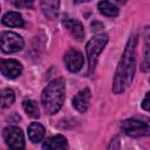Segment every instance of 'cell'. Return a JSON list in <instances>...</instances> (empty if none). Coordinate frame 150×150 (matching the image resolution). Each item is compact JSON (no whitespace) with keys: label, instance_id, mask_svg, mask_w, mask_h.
Returning <instances> with one entry per match:
<instances>
[{"label":"cell","instance_id":"cell-18","mask_svg":"<svg viewBox=\"0 0 150 150\" xmlns=\"http://www.w3.org/2000/svg\"><path fill=\"white\" fill-rule=\"evenodd\" d=\"M15 95L14 91L9 88H6L2 90L1 93V108H8L9 105H12V103L14 102Z\"/></svg>","mask_w":150,"mask_h":150},{"label":"cell","instance_id":"cell-16","mask_svg":"<svg viewBox=\"0 0 150 150\" xmlns=\"http://www.w3.org/2000/svg\"><path fill=\"white\" fill-rule=\"evenodd\" d=\"M97 7H98L100 13L105 15V16L112 18V16H116L118 14V8L114 4L109 2V1H101V2H98Z\"/></svg>","mask_w":150,"mask_h":150},{"label":"cell","instance_id":"cell-6","mask_svg":"<svg viewBox=\"0 0 150 150\" xmlns=\"http://www.w3.org/2000/svg\"><path fill=\"white\" fill-rule=\"evenodd\" d=\"M23 47V39L14 32H4L1 34V50L4 53H16Z\"/></svg>","mask_w":150,"mask_h":150},{"label":"cell","instance_id":"cell-4","mask_svg":"<svg viewBox=\"0 0 150 150\" xmlns=\"http://www.w3.org/2000/svg\"><path fill=\"white\" fill-rule=\"evenodd\" d=\"M122 131L130 137H141L150 135V120L132 117L124 120L121 124Z\"/></svg>","mask_w":150,"mask_h":150},{"label":"cell","instance_id":"cell-20","mask_svg":"<svg viewBox=\"0 0 150 150\" xmlns=\"http://www.w3.org/2000/svg\"><path fill=\"white\" fill-rule=\"evenodd\" d=\"M142 108L144 110H146V111H150V91L146 93L145 97L143 98V101H142Z\"/></svg>","mask_w":150,"mask_h":150},{"label":"cell","instance_id":"cell-19","mask_svg":"<svg viewBox=\"0 0 150 150\" xmlns=\"http://www.w3.org/2000/svg\"><path fill=\"white\" fill-rule=\"evenodd\" d=\"M34 0H16L14 5L16 7H32Z\"/></svg>","mask_w":150,"mask_h":150},{"label":"cell","instance_id":"cell-14","mask_svg":"<svg viewBox=\"0 0 150 150\" xmlns=\"http://www.w3.org/2000/svg\"><path fill=\"white\" fill-rule=\"evenodd\" d=\"M142 69L144 71L150 69V26L144 29V59Z\"/></svg>","mask_w":150,"mask_h":150},{"label":"cell","instance_id":"cell-8","mask_svg":"<svg viewBox=\"0 0 150 150\" xmlns=\"http://www.w3.org/2000/svg\"><path fill=\"white\" fill-rule=\"evenodd\" d=\"M1 74L7 79H15L22 71V66L16 60H1L0 61Z\"/></svg>","mask_w":150,"mask_h":150},{"label":"cell","instance_id":"cell-17","mask_svg":"<svg viewBox=\"0 0 150 150\" xmlns=\"http://www.w3.org/2000/svg\"><path fill=\"white\" fill-rule=\"evenodd\" d=\"M22 107L26 111V114L33 118H38L40 116V110L38 107V103L33 100H25L22 102Z\"/></svg>","mask_w":150,"mask_h":150},{"label":"cell","instance_id":"cell-22","mask_svg":"<svg viewBox=\"0 0 150 150\" xmlns=\"http://www.w3.org/2000/svg\"><path fill=\"white\" fill-rule=\"evenodd\" d=\"M76 4H82V2H87V1H90V0H74Z\"/></svg>","mask_w":150,"mask_h":150},{"label":"cell","instance_id":"cell-3","mask_svg":"<svg viewBox=\"0 0 150 150\" xmlns=\"http://www.w3.org/2000/svg\"><path fill=\"white\" fill-rule=\"evenodd\" d=\"M107 42H108V35L104 33H100V34L93 36L88 41V43L86 46V50H87V56H88V64H89L88 74L89 75L94 71L97 57L101 54V52L104 49Z\"/></svg>","mask_w":150,"mask_h":150},{"label":"cell","instance_id":"cell-15","mask_svg":"<svg viewBox=\"0 0 150 150\" xmlns=\"http://www.w3.org/2000/svg\"><path fill=\"white\" fill-rule=\"evenodd\" d=\"M2 23L8 27H22L23 19L18 12H8L2 16Z\"/></svg>","mask_w":150,"mask_h":150},{"label":"cell","instance_id":"cell-13","mask_svg":"<svg viewBox=\"0 0 150 150\" xmlns=\"http://www.w3.org/2000/svg\"><path fill=\"white\" fill-rule=\"evenodd\" d=\"M45 136V128L38 122H33L28 127V137L33 143H39Z\"/></svg>","mask_w":150,"mask_h":150},{"label":"cell","instance_id":"cell-23","mask_svg":"<svg viewBox=\"0 0 150 150\" xmlns=\"http://www.w3.org/2000/svg\"><path fill=\"white\" fill-rule=\"evenodd\" d=\"M114 1H116V2H118V4H125V2H127V0H114Z\"/></svg>","mask_w":150,"mask_h":150},{"label":"cell","instance_id":"cell-9","mask_svg":"<svg viewBox=\"0 0 150 150\" xmlns=\"http://www.w3.org/2000/svg\"><path fill=\"white\" fill-rule=\"evenodd\" d=\"M90 89L89 88H84L81 91H79L74 98H73V105L74 108L79 111V112H86L88 107H89V102H90Z\"/></svg>","mask_w":150,"mask_h":150},{"label":"cell","instance_id":"cell-7","mask_svg":"<svg viewBox=\"0 0 150 150\" xmlns=\"http://www.w3.org/2000/svg\"><path fill=\"white\" fill-rule=\"evenodd\" d=\"M63 60H64V63L68 70L73 73L79 71L83 66V55L77 49H69L64 54Z\"/></svg>","mask_w":150,"mask_h":150},{"label":"cell","instance_id":"cell-5","mask_svg":"<svg viewBox=\"0 0 150 150\" xmlns=\"http://www.w3.org/2000/svg\"><path fill=\"white\" fill-rule=\"evenodd\" d=\"M2 137L5 143L11 149H23L25 148V137L20 128L9 125L6 127L2 131Z\"/></svg>","mask_w":150,"mask_h":150},{"label":"cell","instance_id":"cell-2","mask_svg":"<svg viewBox=\"0 0 150 150\" xmlns=\"http://www.w3.org/2000/svg\"><path fill=\"white\" fill-rule=\"evenodd\" d=\"M66 96V84L63 79H55L50 81L43 89L41 94V103L46 114L54 115L56 114L63 102Z\"/></svg>","mask_w":150,"mask_h":150},{"label":"cell","instance_id":"cell-10","mask_svg":"<svg viewBox=\"0 0 150 150\" xmlns=\"http://www.w3.org/2000/svg\"><path fill=\"white\" fill-rule=\"evenodd\" d=\"M63 26L70 32V34L79 41H82L84 38V28L79 20L67 19L63 21Z\"/></svg>","mask_w":150,"mask_h":150},{"label":"cell","instance_id":"cell-24","mask_svg":"<svg viewBox=\"0 0 150 150\" xmlns=\"http://www.w3.org/2000/svg\"><path fill=\"white\" fill-rule=\"evenodd\" d=\"M11 1H13V2H15V1H16V0H11Z\"/></svg>","mask_w":150,"mask_h":150},{"label":"cell","instance_id":"cell-11","mask_svg":"<svg viewBox=\"0 0 150 150\" xmlns=\"http://www.w3.org/2000/svg\"><path fill=\"white\" fill-rule=\"evenodd\" d=\"M60 8V0H41V9L45 16L48 19H54Z\"/></svg>","mask_w":150,"mask_h":150},{"label":"cell","instance_id":"cell-12","mask_svg":"<svg viewBox=\"0 0 150 150\" xmlns=\"http://www.w3.org/2000/svg\"><path fill=\"white\" fill-rule=\"evenodd\" d=\"M68 146L67 144V139L66 137H63L62 135H55L50 138H48L42 148L43 149H47V150H55V149H66Z\"/></svg>","mask_w":150,"mask_h":150},{"label":"cell","instance_id":"cell-21","mask_svg":"<svg viewBox=\"0 0 150 150\" xmlns=\"http://www.w3.org/2000/svg\"><path fill=\"white\" fill-rule=\"evenodd\" d=\"M118 148H120V141H118V137H115L109 144L108 149H118Z\"/></svg>","mask_w":150,"mask_h":150},{"label":"cell","instance_id":"cell-1","mask_svg":"<svg viewBox=\"0 0 150 150\" xmlns=\"http://www.w3.org/2000/svg\"><path fill=\"white\" fill-rule=\"evenodd\" d=\"M136 47H137V35L132 34L124 48L122 57L118 62L114 83H112V91L114 94H122L125 91L134 79L135 69H136Z\"/></svg>","mask_w":150,"mask_h":150}]
</instances>
